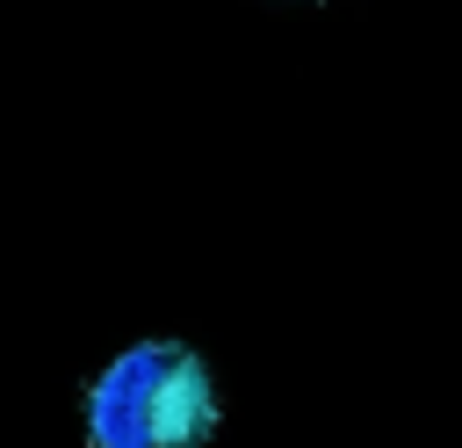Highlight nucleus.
Listing matches in <instances>:
<instances>
[{
	"label": "nucleus",
	"instance_id": "obj_1",
	"mask_svg": "<svg viewBox=\"0 0 462 448\" xmlns=\"http://www.w3.org/2000/svg\"><path fill=\"white\" fill-rule=\"evenodd\" d=\"M209 434H217V383L202 354L180 340L123 347L87 390L94 448H209Z\"/></svg>",
	"mask_w": 462,
	"mask_h": 448
}]
</instances>
